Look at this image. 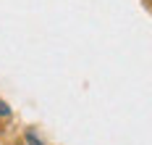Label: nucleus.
<instances>
[{
    "label": "nucleus",
    "instance_id": "nucleus-1",
    "mask_svg": "<svg viewBox=\"0 0 152 145\" xmlns=\"http://www.w3.org/2000/svg\"><path fill=\"white\" fill-rule=\"evenodd\" d=\"M26 143H29V145H42V140H37L34 132H26Z\"/></svg>",
    "mask_w": 152,
    "mask_h": 145
},
{
    "label": "nucleus",
    "instance_id": "nucleus-2",
    "mask_svg": "<svg viewBox=\"0 0 152 145\" xmlns=\"http://www.w3.org/2000/svg\"><path fill=\"white\" fill-rule=\"evenodd\" d=\"M0 116H11V108H8L3 100H0Z\"/></svg>",
    "mask_w": 152,
    "mask_h": 145
}]
</instances>
